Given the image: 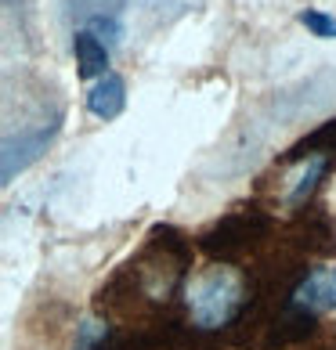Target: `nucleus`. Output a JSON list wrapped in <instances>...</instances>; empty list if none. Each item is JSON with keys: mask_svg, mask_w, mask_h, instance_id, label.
<instances>
[{"mask_svg": "<svg viewBox=\"0 0 336 350\" xmlns=\"http://www.w3.org/2000/svg\"><path fill=\"white\" fill-rule=\"evenodd\" d=\"M246 304V282L235 267L228 264H210L196 271L185 285V307L188 321L199 332H214L235 321V314Z\"/></svg>", "mask_w": 336, "mask_h": 350, "instance_id": "obj_1", "label": "nucleus"}, {"mask_svg": "<svg viewBox=\"0 0 336 350\" xmlns=\"http://www.w3.org/2000/svg\"><path fill=\"white\" fill-rule=\"evenodd\" d=\"M62 131V116H51V120L36 123V126H25L18 134H8L4 141V185H11L25 166H33L40 155L47 152V145L58 137Z\"/></svg>", "mask_w": 336, "mask_h": 350, "instance_id": "obj_2", "label": "nucleus"}, {"mask_svg": "<svg viewBox=\"0 0 336 350\" xmlns=\"http://www.w3.org/2000/svg\"><path fill=\"white\" fill-rule=\"evenodd\" d=\"M268 231V217L264 213H235V217H224L221 224L214 231H206L203 235V250L214 253V256H239L246 253L250 245L257 242V235H264Z\"/></svg>", "mask_w": 336, "mask_h": 350, "instance_id": "obj_3", "label": "nucleus"}, {"mask_svg": "<svg viewBox=\"0 0 336 350\" xmlns=\"http://www.w3.org/2000/svg\"><path fill=\"white\" fill-rule=\"evenodd\" d=\"M286 307L300 310L307 318H322L336 310V267H315L293 285Z\"/></svg>", "mask_w": 336, "mask_h": 350, "instance_id": "obj_4", "label": "nucleus"}, {"mask_svg": "<svg viewBox=\"0 0 336 350\" xmlns=\"http://www.w3.org/2000/svg\"><path fill=\"white\" fill-rule=\"evenodd\" d=\"M127 109V83H123V76H101V80L87 90V112L90 116H98V120H116Z\"/></svg>", "mask_w": 336, "mask_h": 350, "instance_id": "obj_5", "label": "nucleus"}, {"mask_svg": "<svg viewBox=\"0 0 336 350\" xmlns=\"http://www.w3.org/2000/svg\"><path fill=\"white\" fill-rule=\"evenodd\" d=\"M73 55H76V66H80V80H101V76H109V47L90 29L73 33Z\"/></svg>", "mask_w": 336, "mask_h": 350, "instance_id": "obj_6", "label": "nucleus"}, {"mask_svg": "<svg viewBox=\"0 0 336 350\" xmlns=\"http://www.w3.org/2000/svg\"><path fill=\"white\" fill-rule=\"evenodd\" d=\"M326 170H333V166L322 159V155H304L300 166L293 170V177L286 180V206H304L307 199H311V191L318 188V180L326 177Z\"/></svg>", "mask_w": 336, "mask_h": 350, "instance_id": "obj_7", "label": "nucleus"}, {"mask_svg": "<svg viewBox=\"0 0 336 350\" xmlns=\"http://www.w3.org/2000/svg\"><path fill=\"white\" fill-rule=\"evenodd\" d=\"M304 155H322L329 166H336V120L322 123L315 134H307L300 145H293L289 159H304Z\"/></svg>", "mask_w": 336, "mask_h": 350, "instance_id": "obj_8", "label": "nucleus"}, {"mask_svg": "<svg viewBox=\"0 0 336 350\" xmlns=\"http://www.w3.org/2000/svg\"><path fill=\"white\" fill-rule=\"evenodd\" d=\"M83 29L94 33L98 40L109 47V51H112L116 44H120V36H123V25H120V18H116V15H90Z\"/></svg>", "mask_w": 336, "mask_h": 350, "instance_id": "obj_9", "label": "nucleus"}, {"mask_svg": "<svg viewBox=\"0 0 336 350\" xmlns=\"http://www.w3.org/2000/svg\"><path fill=\"white\" fill-rule=\"evenodd\" d=\"M296 18H300L304 29H311V36H322V40H336V18L326 15V11L307 8V11H300Z\"/></svg>", "mask_w": 336, "mask_h": 350, "instance_id": "obj_10", "label": "nucleus"}]
</instances>
